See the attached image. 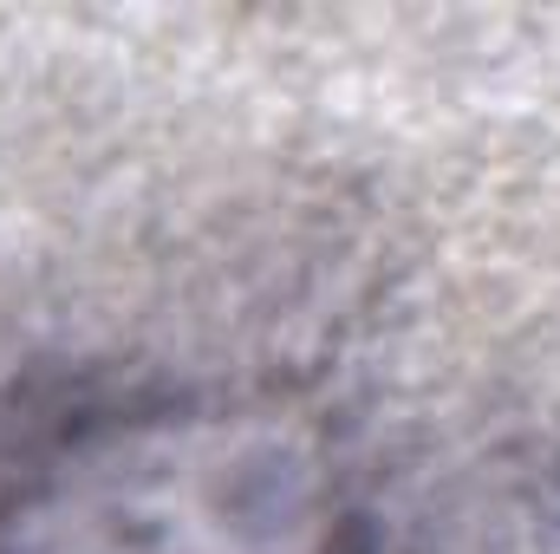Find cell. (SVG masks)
I'll list each match as a JSON object with an SVG mask.
<instances>
[{
  "mask_svg": "<svg viewBox=\"0 0 560 554\" xmlns=\"http://www.w3.org/2000/svg\"><path fill=\"white\" fill-rule=\"evenodd\" d=\"M332 450L280 412H143L72 437L7 503L0 554H346Z\"/></svg>",
  "mask_w": 560,
  "mask_h": 554,
  "instance_id": "cell-1",
  "label": "cell"
}]
</instances>
